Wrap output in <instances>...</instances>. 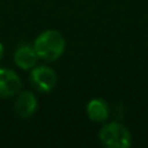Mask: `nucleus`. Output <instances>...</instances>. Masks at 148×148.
<instances>
[{
    "mask_svg": "<svg viewBox=\"0 0 148 148\" xmlns=\"http://www.w3.org/2000/svg\"><path fill=\"white\" fill-rule=\"evenodd\" d=\"M66 42L60 31L46 30L36 36L33 47L39 59L44 61H56L62 56Z\"/></svg>",
    "mask_w": 148,
    "mask_h": 148,
    "instance_id": "f257e3e1",
    "label": "nucleus"
},
{
    "mask_svg": "<svg viewBox=\"0 0 148 148\" xmlns=\"http://www.w3.org/2000/svg\"><path fill=\"white\" fill-rule=\"evenodd\" d=\"M99 139L103 146L109 148H127L133 143L129 129L120 122L105 123L99 131Z\"/></svg>",
    "mask_w": 148,
    "mask_h": 148,
    "instance_id": "f03ea898",
    "label": "nucleus"
},
{
    "mask_svg": "<svg viewBox=\"0 0 148 148\" xmlns=\"http://www.w3.org/2000/svg\"><path fill=\"white\" fill-rule=\"evenodd\" d=\"M30 81L38 91L51 92L57 83V75L52 68L49 66H34L30 73Z\"/></svg>",
    "mask_w": 148,
    "mask_h": 148,
    "instance_id": "7ed1b4c3",
    "label": "nucleus"
},
{
    "mask_svg": "<svg viewBox=\"0 0 148 148\" xmlns=\"http://www.w3.org/2000/svg\"><path fill=\"white\" fill-rule=\"evenodd\" d=\"M21 87H22V81L14 70L0 68V96H16L21 91Z\"/></svg>",
    "mask_w": 148,
    "mask_h": 148,
    "instance_id": "20e7f679",
    "label": "nucleus"
},
{
    "mask_svg": "<svg viewBox=\"0 0 148 148\" xmlns=\"http://www.w3.org/2000/svg\"><path fill=\"white\" fill-rule=\"evenodd\" d=\"M38 108V100L31 91H20L14 103V110L18 117L29 118L35 113Z\"/></svg>",
    "mask_w": 148,
    "mask_h": 148,
    "instance_id": "39448f33",
    "label": "nucleus"
},
{
    "mask_svg": "<svg viewBox=\"0 0 148 148\" xmlns=\"http://www.w3.org/2000/svg\"><path fill=\"white\" fill-rule=\"evenodd\" d=\"M39 57L34 47L29 44H21L14 51V64L22 70H31L36 66Z\"/></svg>",
    "mask_w": 148,
    "mask_h": 148,
    "instance_id": "423d86ee",
    "label": "nucleus"
},
{
    "mask_svg": "<svg viewBox=\"0 0 148 148\" xmlns=\"http://www.w3.org/2000/svg\"><path fill=\"white\" fill-rule=\"evenodd\" d=\"M86 113L88 118L94 122H105L109 117V108L103 99H92L86 107Z\"/></svg>",
    "mask_w": 148,
    "mask_h": 148,
    "instance_id": "0eeeda50",
    "label": "nucleus"
},
{
    "mask_svg": "<svg viewBox=\"0 0 148 148\" xmlns=\"http://www.w3.org/2000/svg\"><path fill=\"white\" fill-rule=\"evenodd\" d=\"M3 56H4V47H3V44L0 43V60L3 59Z\"/></svg>",
    "mask_w": 148,
    "mask_h": 148,
    "instance_id": "6e6552de",
    "label": "nucleus"
}]
</instances>
